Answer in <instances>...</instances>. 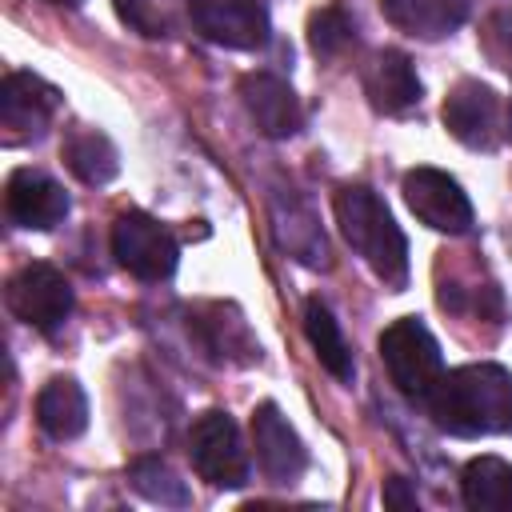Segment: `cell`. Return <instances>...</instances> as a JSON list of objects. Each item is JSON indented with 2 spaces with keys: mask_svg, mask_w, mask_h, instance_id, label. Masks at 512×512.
Wrapping results in <instances>:
<instances>
[{
  "mask_svg": "<svg viewBox=\"0 0 512 512\" xmlns=\"http://www.w3.org/2000/svg\"><path fill=\"white\" fill-rule=\"evenodd\" d=\"M60 104V92L32 76V72H8L0 84V128H4V144H28L36 136H44L52 112Z\"/></svg>",
  "mask_w": 512,
  "mask_h": 512,
  "instance_id": "cell-8",
  "label": "cell"
},
{
  "mask_svg": "<svg viewBox=\"0 0 512 512\" xmlns=\"http://www.w3.org/2000/svg\"><path fill=\"white\" fill-rule=\"evenodd\" d=\"M440 116L464 148H496L500 140V96L480 80H460L448 92Z\"/></svg>",
  "mask_w": 512,
  "mask_h": 512,
  "instance_id": "cell-11",
  "label": "cell"
},
{
  "mask_svg": "<svg viewBox=\"0 0 512 512\" xmlns=\"http://www.w3.org/2000/svg\"><path fill=\"white\" fill-rule=\"evenodd\" d=\"M192 20L212 44L240 52L264 48L272 32L260 0H192Z\"/></svg>",
  "mask_w": 512,
  "mask_h": 512,
  "instance_id": "cell-10",
  "label": "cell"
},
{
  "mask_svg": "<svg viewBox=\"0 0 512 512\" xmlns=\"http://www.w3.org/2000/svg\"><path fill=\"white\" fill-rule=\"evenodd\" d=\"M4 204L20 228H36V232H48V228L64 224V216H68V192L36 168H16L8 176Z\"/></svg>",
  "mask_w": 512,
  "mask_h": 512,
  "instance_id": "cell-13",
  "label": "cell"
},
{
  "mask_svg": "<svg viewBox=\"0 0 512 512\" xmlns=\"http://www.w3.org/2000/svg\"><path fill=\"white\" fill-rule=\"evenodd\" d=\"M384 504H388V508H396V512H412V508H420V500H416V492L408 488V480H404V476L384 480Z\"/></svg>",
  "mask_w": 512,
  "mask_h": 512,
  "instance_id": "cell-24",
  "label": "cell"
},
{
  "mask_svg": "<svg viewBox=\"0 0 512 512\" xmlns=\"http://www.w3.org/2000/svg\"><path fill=\"white\" fill-rule=\"evenodd\" d=\"M400 192H404L408 208L416 212V220H424L428 228L448 232V236H464L472 228V204H468L464 188L448 172L412 168V172H404Z\"/></svg>",
  "mask_w": 512,
  "mask_h": 512,
  "instance_id": "cell-7",
  "label": "cell"
},
{
  "mask_svg": "<svg viewBox=\"0 0 512 512\" xmlns=\"http://www.w3.org/2000/svg\"><path fill=\"white\" fill-rule=\"evenodd\" d=\"M336 220L352 252L384 280V288L400 292L408 284V240L384 200L372 188H340L336 192Z\"/></svg>",
  "mask_w": 512,
  "mask_h": 512,
  "instance_id": "cell-2",
  "label": "cell"
},
{
  "mask_svg": "<svg viewBox=\"0 0 512 512\" xmlns=\"http://www.w3.org/2000/svg\"><path fill=\"white\" fill-rule=\"evenodd\" d=\"M112 256L120 268H128L140 280H168L176 272V236L144 216V212H120L112 224Z\"/></svg>",
  "mask_w": 512,
  "mask_h": 512,
  "instance_id": "cell-5",
  "label": "cell"
},
{
  "mask_svg": "<svg viewBox=\"0 0 512 512\" xmlns=\"http://www.w3.org/2000/svg\"><path fill=\"white\" fill-rule=\"evenodd\" d=\"M428 416L448 436L512 432V376L500 364H464L436 380L424 396Z\"/></svg>",
  "mask_w": 512,
  "mask_h": 512,
  "instance_id": "cell-1",
  "label": "cell"
},
{
  "mask_svg": "<svg viewBox=\"0 0 512 512\" xmlns=\"http://www.w3.org/2000/svg\"><path fill=\"white\" fill-rule=\"evenodd\" d=\"M380 360H384L388 380L396 384V392L408 396V400H424L436 388V380L444 376L440 344L416 316H400L384 328Z\"/></svg>",
  "mask_w": 512,
  "mask_h": 512,
  "instance_id": "cell-3",
  "label": "cell"
},
{
  "mask_svg": "<svg viewBox=\"0 0 512 512\" xmlns=\"http://www.w3.org/2000/svg\"><path fill=\"white\" fill-rule=\"evenodd\" d=\"M8 308L20 324L36 332H56L72 312V284L52 264H24L8 280Z\"/></svg>",
  "mask_w": 512,
  "mask_h": 512,
  "instance_id": "cell-6",
  "label": "cell"
},
{
  "mask_svg": "<svg viewBox=\"0 0 512 512\" xmlns=\"http://www.w3.org/2000/svg\"><path fill=\"white\" fill-rule=\"evenodd\" d=\"M352 36H356V24H352V16L340 8V4H328V8H320L312 20H308V44H312V52L316 56H340L348 44H352Z\"/></svg>",
  "mask_w": 512,
  "mask_h": 512,
  "instance_id": "cell-22",
  "label": "cell"
},
{
  "mask_svg": "<svg viewBox=\"0 0 512 512\" xmlns=\"http://www.w3.org/2000/svg\"><path fill=\"white\" fill-rule=\"evenodd\" d=\"M500 28H504V40L512 44V12H504V16H500Z\"/></svg>",
  "mask_w": 512,
  "mask_h": 512,
  "instance_id": "cell-25",
  "label": "cell"
},
{
  "mask_svg": "<svg viewBox=\"0 0 512 512\" xmlns=\"http://www.w3.org/2000/svg\"><path fill=\"white\" fill-rule=\"evenodd\" d=\"M364 92H368V104L384 116H404L420 104V80H416V68L404 52L396 48H384L372 56V64L364 68Z\"/></svg>",
  "mask_w": 512,
  "mask_h": 512,
  "instance_id": "cell-15",
  "label": "cell"
},
{
  "mask_svg": "<svg viewBox=\"0 0 512 512\" xmlns=\"http://www.w3.org/2000/svg\"><path fill=\"white\" fill-rule=\"evenodd\" d=\"M272 232L276 244L296 256L308 268L328 264V244H324V228L316 220V212L308 208V200H300L296 192H276L272 196Z\"/></svg>",
  "mask_w": 512,
  "mask_h": 512,
  "instance_id": "cell-14",
  "label": "cell"
},
{
  "mask_svg": "<svg viewBox=\"0 0 512 512\" xmlns=\"http://www.w3.org/2000/svg\"><path fill=\"white\" fill-rule=\"evenodd\" d=\"M304 332H308V344L316 348L320 364H324V368H328L336 380L352 384V376H356L352 352H348V344H344L340 324L332 320V312H328L320 300H308V304H304Z\"/></svg>",
  "mask_w": 512,
  "mask_h": 512,
  "instance_id": "cell-20",
  "label": "cell"
},
{
  "mask_svg": "<svg viewBox=\"0 0 512 512\" xmlns=\"http://www.w3.org/2000/svg\"><path fill=\"white\" fill-rule=\"evenodd\" d=\"M128 480H132V488H136L144 500H152V504H168V508H184V504H188L184 480H180L164 460H156V456L136 460V464L128 468Z\"/></svg>",
  "mask_w": 512,
  "mask_h": 512,
  "instance_id": "cell-21",
  "label": "cell"
},
{
  "mask_svg": "<svg viewBox=\"0 0 512 512\" xmlns=\"http://www.w3.org/2000/svg\"><path fill=\"white\" fill-rule=\"evenodd\" d=\"M460 496L476 512H504L512 508V464L500 456H476L468 460L460 476Z\"/></svg>",
  "mask_w": 512,
  "mask_h": 512,
  "instance_id": "cell-18",
  "label": "cell"
},
{
  "mask_svg": "<svg viewBox=\"0 0 512 512\" xmlns=\"http://www.w3.org/2000/svg\"><path fill=\"white\" fill-rule=\"evenodd\" d=\"M252 448H256V464L272 484H296L308 468V452L296 436V428L284 420V412L264 400L252 412Z\"/></svg>",
  "mask_w": 512,
  "mask_h": 512,
  "instance_id": "cell-9",
  "label": "cell"
},
{
  "mask_svg": "<svg viewBox=\"0 0 512 512\" xmlns=\"http://www.w3.org/2000/svg\"><path fill=\"white\" fill-rule=\"evenodd\" d=\"M240 100H244L248 116L256 120V128L272 140H288L304 124V108H300L296 92L288 88V80H280L272 72H248L240 80Z\"/></svg>",
  "mask_w": 512,
  "mask_h": 512,
  "instance_id": "cell-12",
  "label": "cell"
},
{
  "mask_svg": "<svg viewBox=\"0 0 512 512\" xmlns=\"http://www.w3.org/2000/svg\"><path fill=\"white\" fill-rule=\"evenodd\" d=\"M48 4H64V8H80L84 0H48Z\"/></svg>",
  "mask_w": 512,
  "mask_h": 512,
  "instance_id": "cell-26",
  "label": "cell"
},
{
  "mask_svg": "<svg viewBox=\"0 0 512 512\" xmlns=\"http://www.w3.org/2000/svg\"><path fill=\"white\" fill-rule=\"evenodd\" d=\"M36 420L52 440H76L88 428V396L72 376H56L36 396Z\"/></svg>",
  "mask_w": 512,
  "mask_h": 512,
  "instance_id": "cell-17",
  "label": "cell"
},
{
  "mask_svg": "<svg viewBox=\"0 0 512 512\" xmlns=\"http://www.w3.org/2000/svg\"><path fill=\"white\" fill-rule=\"evenodd\" d=\"M188 456L200 480L216 488H244L248 484V452L240 444V428L228 412H200L188 428Z\"/></svg>",
  "mask_w": 512,
  "mask_h": 512,
  "instance_id": "cell-4",
  "label": "cell"
},
{
  "mask_svg": "<svg viewBox=\"0 0 512 512\" xmlns=\"http://www.w3.org/2000/svg\"><path fill=\"white\" fill-rule=\"evenodd\" d=\"M64 164L84 184H108L120 172L116 144L104 132H96V128H80V132H72L64 140Z\"/></svg>",
  "mask_w": 512,
  "mask_h": 512,
  "instance_id": "cell-19",
  "label": "cell"
},
{
  "mask_svg": "<svg viewBox=\"0 0 512 512\" xmlns=\"http://www.w3.org/2000/svg\"><path fill=\"white\" fill-rule=\"evenodd\" d=\"M380 8L400 32L416 40H440L468 16V0H380Z\"/></svg>",
  "mask_w": 512,
  "mask_h": 512,
  "instance_id": "cell-16",
  "label": "cell"
},
{
  "mask_svg": "<svg viewBox=\"0 0 512 512\" xmlns=\"http://www.w3.org/2000/svg\"><path fill=\"white\" fill-rule=\"evenodd\" d=\"M116 12L140 36H164V12L156 8V0H116Z\"/></svg>",
  "mask_w": 512,
  "mask_h": 512,
  "instance_id": "cell-23",
  "label": "cell"
}]
</instances>
